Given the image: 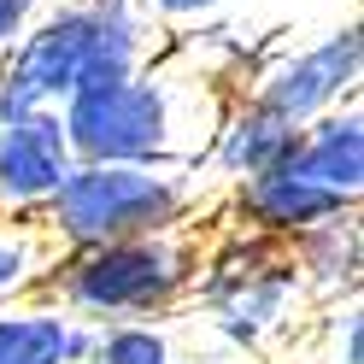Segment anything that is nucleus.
Here are the masks:
<instances>
[{"label":"nucleus","mask_w":364,"mask_h":364,"mask_svg":"<svg viewBox=\"0 0 364 364\" xmlns=\"http://www.w3.org/2000/svg\"><path fill=\"white\" fill-rule=\"evenodd\" d=\"M88 353H95V323H71V364H88Z\"/></svg>","instance_id":"18"},{"label":"nucleus","mask_w":364,"mask_h":364,"mask_svg":"<svg viewBox=\"0 0 364 364\" xmlns=\"http://www.w3.org/2000/svg\"><path fill=\"white\" fill-rule=\"evenodd\" d=\"M223 88L182 48H159L147 65L77 88L59 106L77 159H118V165H200V147L218 124Z\"/></svg>","instance_id":"1"},{"label":"nucleus","mask_w":364,"mask_h":364,"mask_svg":"<svg viewBox=\"0 0 364 364\" xmlns=\"http://www.w3.org/2000/svg\"><path fill=\"white\" fill-rule=\"evenodd\" d=\"M218 182L200 165H118V159H77L36 212L41 235L59 253L95 247L124 235H165V230H200L212 212Z\"/></svg>","instance_id":"4"},{"label":"nucleus","mask_w":364,"mask_h":364,"mask_svg":"<svg viewBox=\"0 0 364 364\" xmlns=\"http://www.w3.org/2000/svg\"><path fill=\"white\" fill-rule=\"evenodd\" d=\"M230 0H141V12L153 18L159 30H182V24H206V18H218Z\"/></svg>","instance_id":"16"},{"label":"nucleus","mask_w":364,"mask_h":364,"mask_svg":"<svg viewBox=\"0 0 364 364\" xmlns=\"http://www.w3.org/2000/svg\"><path fill=\"white\" fill-rule=\"evenodd\" d=\"M71 323L77 317L30 294L0 306V364H71Z\"/></svg>","instance_id":"12"},{"label":"nucleus","mask_w":364,"mask_h":364,"mask_svg":"<svg viewBox=\"0 0 364 364\" xmlns=\"http://www.w3.org/2000/svg\"><path fill=\"white\" fill-rule=\"evenodd\" d=\"M71 165L77 153L59 124V106L6 112L0 118V218H36Z\"/></svg>","instance_id":"7"},{"label":"nucleus","mask_w":364,"mask_h":364,"mask_svg":"<svg viewBox=\"0 0 364 364\" xmlns=\"http://www.w3.org/2000/svg\"><path fill=\"white\" fill-rule=\"evenodd\" d=\"M317 335H323L317 364H364V306H358V294H347L335 306H317Z\"/></svg>","instance_id":"15"},{"label":"nucleus","mask_w":364,"mask_h":364,"mask_svg":"<svg viewBox=\"0 0 364 364\" xmlns=\"http://www.w3.org/2000/svg\"><path fill=\"white\" fill-rule=\"evenodd\" d=\"M41 6H48V0H0V53H6L18 36H24V24H30Z\"/></svg>","instance_id":"17"},{"label":"nucleus","mask_w":364,"mask_h":364,"mask_svg":"<svg viewBox=\"0 0 364 364\" xmlns=\"http://www.w3.org/2000/svg\"><path fill=\"white\" fill-rule=\"evenodd\" d=\"M159 48L165 41L141 0H48L0 53V118L30 106H65L77 88L124 77Z\"/></svg>","instance_id":"2"},{"label":"nucleus","mask_w":364,"mask_h":364,"mask_svg":"<svg viewBox=\"0 0 364 364\" xmlns=\"http://www.w3.org/2000/svg\"><path fill=\"white\" fill-rule=\"evenodd\" d=\"M53 253L59 247L41 235L36 218H0V306L41 294V277H48Z\"/></svg>","instance_id":"13"},{"label":"nucleus","mask_w":364,"mask_h":364,"mask_svg":"<svg viewBox=\"0 0 364 364\" xmlns=\"http://www.w3.org/2000/svg\"><path fill=\"white\" fill-rule=\"evenodd\" d=\"M294 135H300V124L277 118V112L259 106L247 88H235V95H223V106H218V124L206 135V147H200V171H206L218 188L223 182H241V176L288 159Z\"/></svg>","instance_id":"9"},{"label":"nucleus","mask_w":364,"mask_h":364,"mask_svg":"<svg viewBox=\"0 0 364 364\" xmlns=\"http://www.w3.org/2000/svg\"><path fill=\"white\" fill-rule=\"evenodd\" d=\"M200 270V230L165 235H124L95 247H65L41 277V300L65 306L82 323H118V317H171L188 306Z\"/></svg>","instance_id":"5"},{"label":"nucleus","mask_w":364,"mask_h":364,"mask_svg":"<svg viewBox=\"0 0 364 364\" xmlns=\"http://www.w3.org/2000/svg\"><path fill=\"white\" fill-rule=\"evenodd\" d=\"M188 306L200 311V329L218 353L259 364L282 358V347H294L300 323L311 317L288 241L253 235L241 223H223V235L200 241Z\"/></svg>","instance_id":"3"},{"label":"nucleus","mask_w":364,"mask_h":364,"mask_svg":"<svg viewBox=\"0 0 364 364\" xmlns=\"http://www.w3.org/2000/svg\"><path fill=\"white\" fill-rule=\"evenodd\" d=\"M218 212H223V223H241V230H253V235L294 241L300 230H311V223L358 212V206L329 194L323 182H311L306 171H294L288 159H277V165H264V171L241 176V182H223V206Z\"/></svg>","instance_id":"8"},{"label":"nucleus","mask_w":364,"mask_h":364,"mask_svg":"<svg viewBox=\"0 0 364 364\" xmlns=\"http://www.w3.org/2000/svg\"><path fill=\"white\" fill-rule=\"evenodd\" d=\"M288 253H294V270H300V288H306L311 311L358 294V282H364L358 212H341V218H323V223H311V230H300L288 241Z\"/></svg>","instance_id":"11"},{"label":"nucleus","mask_w":364,"mask_h":364,"mask_svg":"<svg viewBox=\"0 0 364 364\" xmlns=\"http://www.w3.org/2000/svg\"><path fill=\"white\" fill-rule=\"evenodd\" d=\"M358 77H364V30L347 18V24L323 30L306 48H282V53L259 59L241 88L259 106H270L277 118L306 124L341 100H358Z\"/></svg>","instance_id":"6"},{"label":"nucleus","mask_w":364,"mask_h":364,"mask_svg":"<svg viewBox=\"0 0 364 364\" xmlns=\"http://www.w3.org/2000/svg\"><path fill=\"white\" fill-rule=\"evenodd\" d=\"M288 165L358 206V194H364V112H358V100H341L329 112H317V118H306L300 135H294Z\"/></svg>","instance_id":"10"},{"label":"nucleus","mask_w":364,"mask_h":364,"mask_svg":"<svg viewBox=\"0 0 364 364\" xmlns=\"http://www.w3.org/2000/svg\"><path fill=\"white\" fill-rule=\"evenodd\" d=\"M176 358L171 323L159 317H118V323H95V353L88 364H165Z\"/></svg>","instance_id":"14"},{"label":"nucleus","mask_w":364,"mask_h":364,"mask_svg":"<svg viewBox=\"0 0 364 364\" xmlns=\"http://www.w3.org/2000/svg\"><path fill=\"white\" fill-rule=\"evenodd\" d=\"M165 364H188V358H165Z\"/></svg>","instance_id":"19"}]
</instances>
